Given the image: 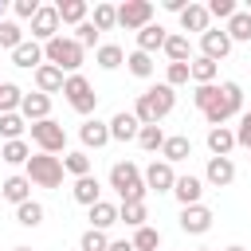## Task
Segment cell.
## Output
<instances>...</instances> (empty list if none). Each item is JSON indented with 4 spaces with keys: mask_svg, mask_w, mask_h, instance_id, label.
Listing matches in <instances>:
<instances>
[{
    "mask_svg": "<svg viewBox=\"0 0 251 251\" xmlns=\"http://www.w3.org/2000/svg\"><path fill=\"white\" fill-rule=\"evenodd\" d=\"M173 106H176V90H173V86H165V82H157V86H149L145 94H137L133 118H137L141 126H157L161 118H169V114H173Z\"/></svg>",
    "mask_w": 251,
    "mask_h": 251,
    "instance_id": "obj_1",
    "label": "cell"
},
{
    "mask_svg": "<svg viewBox=\"0 0 251 251\" xmlns=\"http://www.w3.org/2000/svg\"><path fill=\"white\" fill-rule=\"evenodd\" d=\"M235 114H243V86H239V82H220V94H216V102L204 110V122H208V126H224V122L235 118Z\"/></svg>",
    "mask_w": 251,
    "mask_h": 251,
    "instance_id": "obj_2",
    "label": "cell"
},
{
    "mask_svg": "<svg viewBox=\"0 0 251 251\" xmlns=\"http://www.w3.org/2000/svg\"><path fill=\"white\" fill-rule=\"evenodd\" d=\"M43 63H51V67H59V71L78 75V67H82V47H78L71 35H55V39H47V43H43Z\"/></svg>",
    "mask_w": 251,
    "mask_h": 251,
    "instance_id": "obj_3",
    "label": "cell"
},
{
    "mask_svg": "<svg viewBox=\"0 0 251 251\" xmlns=\"http://www.w3.org/2000/svg\"><path fill=\"white\" fill-rule=\"evenodd\" d=\"M27 180L39 184V188H59L63 184V157H51V153H31L27 165H24Z\"/></svg>",
    "mask_w": 251,
    "mask_h": 251,
    "instance_id": "obj_4",
    "label": "cell"
},
{
    "mask_svg": "<svg viewBox=\"0 0 251 251\" xmlns=\"http://www.w3.org/2000/svg\"><path fill=\"white\" fill-rule=\"evenodd\" d=\"M31 141L39 145V153H63L67 149V129L55 122V118H43V122H31Z\"/></svg>",
    "mask_w": 251,
    "mask_h": 251,
    "instance_id": "obj_5",
    "label": "cell"
},
{
    "mask_svg": "<svg viewBox=\"0 0 251 251\" xmlns=\"http://www.w3.org/2000/svg\"><path fill=\"white\" fill-rule=\"evenodd\" d=\"M63 94H67V102H71V110H75V114H90V110L98 106V94H94V86H90L82 75H67Z\"/></svg>",
    "mask_w": 251,
    "mask_h": 251,
    "instance_id": "obj_6",
    "label": "cell"
},
{
    "mask_svg": "<svg viewBox=\"0 0 251 251\" xmlns=\"http://www.w3.org/2000/svg\"><path fill=\"white\" fill-rule=\"evenodd\" d=\"M118 24L126 31H141L145 24H153V4L149 0H126V4H118Z\"/></svg>",
    "mask_w": 251,
    "mask_h": 251,
    "instance_id": "obj_7",
    "label": "cell"
},
{
    "mask_svg": "<svg viewBox=\"0 0 251 251\" xmlns=\"http://www.w3.org/2000/svg\"><path fill=\"white\" fill-rule=\"evenodd\" d=\"M55 35H59V12H55V4H39V12L31 16V39L47 43Z\"/></svg>",
    "mask_w": 251,
    "mask_h": 251,
    "instance_id": "obj_8",
    "label": "cell"
},
{
    "mask_svg": "<svg viewBox=\"0 0 251 251\" xmlns=\"http://www.w3.org/2000/svg\"><path fill=\"white\" fill-rule=\"evenodd\" d=\"M137 184H145V180H141V169H137L133 161H118V165L110 169V188H114L118 196H126V192L137 188Z\"/></svg>",
    "mask_w": 251,
    "mask_h": 251,
    "instance_id": "obj_9",
    "label": "cell"
},
{
    "mask_svg": "<svg viewBox=\"0 0 251 251\" xmlns=\"http://www.w3.org/2000/svg\"><path fill=\"white\" fill-rule=\"evenodd\" d=\"M227 51H231V39H227V31H224V27H208V31L200 35V55H204V59L220 63Z\"/></svg>",
    "mask_w": 251,
    "mask_h": 251,
    "instance_id": "obj_10",
    "label": "cell"
},
{
    "mask_svg": "<svg viewBox=\"0 0 251 251\" xmlns=\"http://www.w3.org/2000/svg\"><path fill=\"white\" fill-rule=\"evenodd\" d=\"M141 180H145V188H153V192H173L176 173H173V165H169V161H153V165L141 173Z\"/></svg>",
    "mask_w": 251,
    "mask_h": 251,
    "instance_id": "obj_11",
    "label": "cell"
},
{
    "mask_svg": "<svg viewBox=\"0 0 251 251\" xmlns=\"http://www.w3.org/2000/svg\"><path fill=\"white\" fill-rule=\"evenodd\" d=\"M106 126H110V141H137V129H141V122L133 118V110H118Z\"/></svg>",
    "mask_w": 251,
    "mask_h": 251,
    "instance_id": "obj_12",
    "label": "cell"
},
{
    "mask_svg": "<svg viewBox=\"0 0 251 251\" xmlns=\"http://www.w3.org/2000/svg\"><path fill=\"white\" fill-rule=\"evenodd\" d=\"M208 227H212V208H204V204L180 208V231H188V235H204Z\"/></svg>",
    "mask_w": 251,
    "mask_h": 251,
    "instance_id": "obj_13",
    "label": "cell"
},
{
    "mask_svg": "<svg viewBox=\"0 0 251 251\" xmlns=\"http://www.w3.org/2000/svg\"><path fill=\"white\" fill-rule=\"evenodd\" d=\"M204 176H208L212 188H227V184L235 180V165H231V157H208Z\"/></svg>",
    "mask_w": 251,
    "mask_h": 251,
    "instance_id": "obj_14",
    "label": "cell"
},
{
    "mask_svg": "<svg viewBox=\"0 0 251 251\" xmlns=\"http://www.w3.org/2000/svg\"><path fill=\"white\" fill-rule=\"evenodd\" d=\"M20 118L24 122H43V118H51V98L47 94H24V102H20Z\"/></svg>",
    "mask_w": 251,
    "mask_h": 251,
    "instance_id": "obj_15",
    "label": "cell"
},
{
    "mask_svg": "<svg viewBox=\"0 0 251 251\" xmlns=\"http://www.w3.org/2000/svg\"><path fill=\"white\" fill-rule=\"evenodd\" d=\"M63 82H67V75L59 71V67H51V63H43V67H35V90L39 94H55V90H63Z\"/></svg>",
    "mask_w": 251,
    "mask_h": 251,
    "instance_id": "obj_16",
    "label": "cell"
},
{
    "mask_svg": "<svg viewBox=\"0 0 251 251\" xmlns=\"http://www.w3.org/2000/svg\"><path fill=\"white\" fill-rule=\"evenodd\" d=\"M12 63H16V67H27V71L43 67V43H35V39H24V43L12 51Z\"/></svg>",
    "mask_w": 251,
    "mask_h": 251,
    "instance_id": "obj_17",
    "label": "cell"
},
{
    "mask_svg": "<svg viewBox=\"0 0 251 251\" xmlns=\"http://www.w3.org/2000/svg\"><path fill=\"white\" fill-rule=\"evenodd\" d=\"M78 137H82V145H86V149H102V145L110 141V126H106V122H98V118H86V122H82V129H78Z\"/></svg>",
    "mask_w": 251,
    "mask_h": 251,
    "instance_id": "obj_18",
    "label": "cell"
},
{
    "mask_svg": "<svg viewBox=\"0 0 251 251\" xmlns=\"http://www.w3.org/2000/svg\"><path fill=\"white\" fill-rule=\"evenodd\" d=\"M200 192H204V180H200V176H176V184H173V196H176L184 208L200 204Z\"/></svg>",
    "mask_w": 251,
    "mask_h": 251,
    "instance_id": "obj_19",
    "label": "cell"
},
{
    "mask_svg": "<svg viewBox=\"0 0 251 251\" xmlns=\"http://www.w3.org/2000/svg\"><path fill=\"white\" fill-rule=\"evenodd\" d=\"M165 39H169V31H165L161 24H145V27L137 31V51L153 55V51H161V47H165Z\"/></svg>",
    "mask_w": 251,
    "mask_h": 251,
    "instance_id": "obj_20",
    "label": "cell"
},
{
    "mask_svg": "<svg viewBox=\"0 0 251 251\" xmlns=\"http://www.w3.org/2000/svg\"><path fill=\"white\" fill-rule=\"evenodd\" d=\"M208 149H212V157H227V153L235 149V129L212 126V129H208Z\"/></svg>",
    "mask_w": 251,
    "mask_h": 251,
    "instance_id": "obj_21",
    "label": "cell"
},
{
    "mask_svg": "<svg viewBox=\"0 0 251 251\" xmlns=\"http://www.w3.org/2000/svg\"><path fill=\"white\" fill-rule=\"evenodd\" d=\"M188 157H192V141H188L184 133H176V137H165V145H161V161L176 165V161H188Z\"/></svg>",
    "mask_w": 251,
    "mask_h": 251,
    "instance_id": "obj_22",
    "label": "cell"
},
{
    "mask_svg": "<svg viewBox=\"0 0 251 251\" xmlns=\"http://www.w3.org/2000/svg\"><path fill=\"white\" fill-rule=\"evenodd\" d=\"M0 196L20 208L24 200H31V180H27V176H8V180L0 184Z\"/></svg>",
    "mask_w": 251,
    "mask_h": 251,
    "instance_id": "obj_23",
    "label": "cell"
},
{
    "mask_svg": "<svg viewBox=\"0 0 251 251\" xmlns=\"http://www.w3.org/2000/svg\"><path fill=\"white\" fill-rule=\"evenodd\" d=\"M216 71H220V63H212V59H204V55L188 59V78H192L196 86H208V82H216Z\"/></svg>",
    "mask_w": 251,
    "mask_h": 251,
    "instance_id": "obj_24",
    "label": "cell"
},
{
    "mask_svg": "<svg viewBox=\"0 0 251 251\" xmlns=\"http://www.w3.org/2000/svg\"><path fill=\"white\" fill-rule=\"evenodd\" d=\"M71 196H75L78 204H86V208L98 204V200H102V184H98V176H78L75 188H71Z\"/></svg>",
    "mask_w": 251,
    "mask_h": 251,
    "instance_id": "obj_25",
    "label": "cell"
},
{
    "mask_svg": "<svg viewBox=\"0 0 251 251\" xmlns=\"http://www.w3.org/2000/svg\"><path fill=\"white\" fill-rule=\"evenodd\" d=\"M208 20H212V16H208L204 4H188V8L180 12V27H184V31H200V35H204V31H208Z\"/></svg>",
    "mask_w": 251,
    "mask_h": 251,
    "instance_id": "obj_26",
    "label": "cell"
},
{
    "mask_svg": "<svg viewBox=\"0 0 251 251\" xmlns=\"http://www.w3.org/2000/svg\"><path fill=\"white\" fill-rule=\"evenodd\" d=\"M55 12H59V24H75V27H78L90 8H86V0H59Z\"/></svg>",
    "mask_w": 251,
    "mask_h": 251,
    "instance_id": "obj_27",
    "label": "cell"
},
{
    "mask_svg": "<svg viewBox=\"0 0 251 251\" xmlns=\"http://www.w3.org/2000/svg\"><path fill=\"white\" fill-rule=\"evenodd\" d=\"M114 224H118V204H106V200L90 204V227L106 231V227H114Z\"/></svg>",
    "mask_w": 251,
    "mask_h": 251,
    "instance_id": "obj_28",
    "label": "cell"
},
{
    "mask_svg": "<svg viewBox=\"0 0 251 251\" xmlns=\"http://www.w3.org/2000/svg\"><path fill=\"white\" fill-rule=\"evenodd\" d=\"M94 63H98L102 71H118V67L126 63V51H122L118 43H102V47L94 51Z\"/></svg>",
    "mask_w": 251,
    "mask_h": 251,
    "instance_id": "obj_29",
    "label": "cell"
},
{
    "mask_svg": "<svg viewBox=\"0 0 251 251\" xmlns=\"http://www.w3.org/2000/svg\"><path fill=\"white\" fill-rule=\"evenodd\" d=\"M224 31H227L231 43H247V39H251V12H235Z\"/></svg>",
    "mask_w": 251,
    "mask_h": 251,
    "instance_id": "obj_30",
    "label": "cell"
},
{
    "mask_svg": "<svg viewBox=\"0 0 251 251\" xmlns=\"http://www.w3.org/2000/svg\"><path fill=\"white\" fill-rule=\"evenodd\" d=\"M27 157H31V145H27L24 137L0 145V161H8V165H27Z\"/></svg>",
    "mask_w": 251,
    "mask_h": 251,
    "instance_id": "obj_31",
    "label": "cell"
},
{
    "mask_svg": "<svg viewBox=\"0 0 251 251\" xmlns=\"http://www.w3.org/2000/svg\"><path fill=\"white\" fill-rule=\"evenodd\" d=\"M63 173H71L75 180H78V176H90V157H86L82 149H75V153H63Z\"/></svg>",
    "mask_w": 251,
    "mask_h": 251,
    "instance_id": "obj_32",
    "label": "cell"
},
{
    "mask_svg": "<svg viewBox=\"0 0 251 251\" xmlns=\"http://www.w3.org/2000/svg\"><path fill=\"white\" fill-rule=\"evenodd\" d=\"M161 51H165L173 63H188V55H192V47H188V35H169Z\"/></svg>",
    "mask_w": 251,
    "mask_h": 251,
    "instance_id": "obj_33",
    "label": "cell"
},
{
    "mask_svg": "<svg viewBox=\"0 0 251 251\" xmlns=\"http://www.w3.org/2000/svg\"><path fill=\"white\" fill-rule=\"evenodd\" d=\"M16 224H24V227H39V224H43V204L24 200V204L16 208Z\"/></svg>",
    "mask_w": 251,
    "mask_h": 251,
    "instance_id": "obj_34",
    "label": "cell"
},
{
    "mask_svg": "<svg viewBox=\"0 0 251 251\" xmlns=\"http://www.w3.org/2000/svg\"><path fill=\"white\" fill-rule=\"evenodd\" d=\"M145 220H149L145 204H122V208H118V224H129L133 231H137V227H145Z\"/></svg>",
    "mask_w": 251,
    "mask_h": 251,
    "instance_id": "obj_35",
    "label": "cell"
},
{
    "mask_svg": "<svg viewBox=\"0 0 251 251\" xmlns=\"http://www.w3.org/2000/svg\"><path fill=\"white\" fill-rule=\"evenodd\" d=\"M24 102V90L16 82H0V114H16Z\"/></svg>",
    "mask_w": 251,
    "mask_h": 251,
    "instance_id": "obj_36",
    "label": "cell"
},
{
    "mask_svg": "<svg viewBox=\"0 0 251 251\" xmlns=\"http://www.w3.org/2000/svg\"><path fill=\"white\" fill-rule=\"evenodd\" d=\"M129 243H133V251H157V247H161V231L145 224V227H137V231H133V239H129Z\"/></svg>",
    "mask_w": 251,
    "mask_h": 251,
    "instance_id": "obj_37",
    "label": "cell"
},
{
    "mask_svg": "<svg viewBox=\"0 0 251 251\" xmlns=\"http://www.w3.org/2000/svg\"><path fill=\"white\" fill-rule=\"evenodd\" d=\"M126 67H129V75L149 78V75H153V55H145V51H129V55H126Z\"/></svg>",
    "mask_w": 251,
    "mask_h": 251,
    "instance_id": "obj_38",
    "label": "cell"
},
{
    "mask_svg": "<svg viewBox=\"0 0 251 251\" xmlns=\"http://www.w3.org/2000/svg\"><path fill=\"white\" fill-rule=\"evenodd\" d=\"M137 145L149 149V153H157V149L165 145V129H161V126H141V129H137Z\"/></svg>",
    "mask_w": 251,
    "mask_h": 251,
    "instance_id": "obj_39",
    "label": "cell"
},
{
    "mask_svg": "<svg viewBox=\"0 0 251 251\" xmlns=\"http://www.w3.org/2000/svg\"><path fill=\"white\" fill-rule=\"evenodd\" d=\"M27 129V122L20 114H0V137L4 141H20V133Z\"/></svg>",
    "mask_w": 251,
    "mask_h": 251,
    "instance_id": "obj_40",
    "label": "cell"
},
{
    "mask_svg": "<svg viewBox=\"0 0 251 251\" xmlns=\"http://www.w3.org/2000/svg\"><path fill=\"white\" fill-rule=\"evenodd\" d=\"M98 31H110V27H118V8L114 4H94V20H90Z\"/></svg>",
    "mask_w": 251,
    "mask_h": 251,
    "instance_id": "obj_41",
    "label": "cell"
},
{
    "mask_svg": "<svg viewBox=\"0 0 251 251\" xmlns=\"http://www.w3.org/2000/svg\"><path fill=\"white\" fill-rule=\"evenodd\" d=\"M20 43H24V31H20V24H16V20H0V47L16 51Z\"/></svg>",
    "mask_w": 251,
    "mask_h": 251,
    "instance_id": "obj_42",
    "label": "cell"
},
{
    "mask_svg": "<svg viewBox=\"0 0 251 251\" xmlns=\"http://www.w3.org/2000/svg\"><path fill=\"white\" fill-rule=\"evenodd\" d=\"M106 247H110V239H106V231H98V227H86L82 239H78V251H106Z\"/></svg>",
    "mask_w": 251,
    "mask_h": 251,
    "instance_id": "obj_43",
    "label": "cell"
},
{
    "mask_svg": "<svg viewBox=\"0 0 251 251\" xmlns=\"http://www.w3.org/2000/svg\"><path fill=\"white\" fill-rule=\"evenodd\" d=\"M98 35H102V31H98L90 20H82V24L75 27V43H78L82 51H86V47H94V43H98Z\"/></svg>",
    "mask_w": 251,
    "mask_h": 251,
    "instance_id": "obj_44",
    "label": "cell"
},
{
    "mask_svg": "<svg viewBox=\"0 0 251 251\" xmlns=\"http://www.w3.org/2000/svg\"><path fill=\"white\" fill-rule=\"evenodd\" d=\"M216 94H220V86H216V82H208V86H196V90H192V102H196V110L204 114V110L216 102Z\"/></svg>",
    "mask_w": 251,
    "mask_h": 251,
    "instance_id": "obj_45",
    "label": "cell"
},
{
    "mask_svg": "<svg viewBox=\"0 0 251 251\" xmlns=\"http://www.w3.org/2000/svg\"><path fill=\"white\" fill-rule=\"evenodd\" d=\"M188 82V63H169V71H165V86H184Z\"/></svg>",
    "mask_w": 251,
    "mask_h": 251,
    "instance_id": "obj_46",
    "label": "cell"
},
{
    "mask_svg": "<svg viewBox=\"0 0 251 251\" xmlns=\"http://www.w3.org/2000/svg\"><path fill=\"white\" fill-rule=\"evenodd\" d=\"M208 8V16H216V20H231L239 8H235V0H212V4H204Z\"/></svg>",
    "mask_w": 251,
    "mask_h": 251,
    "instance_id": "obj_47",
    "label": "cell"
},
{
    "mask_svg": "<svg viewBox=\"0 0 251 251\" xmlns=\"http://www.w3.org/2000/svg\"><path fill=\"white\" fill-rule=\"evenodd\" d=\"M235 145H243V149H251V110H243V114H239V129H235Z\"/></svg>",
    "mask_w": 251,
    "mask_h": 251,
    "instance_id": "obj_48",
    "label": "cell"
},
{
    "mask_svg": "<svg viewBox=\"0 0 251 251\" xmlns=\"http://www.w3.org/2000/svg\"><path fill=\"white\" fill-rule=\"evenodd\" d=\"M12 12H16L20 20H31V16L39 12V4H35V0H16V4H12Z\"/></svg>",
    "mask_w": 251,
    "mask_h": 251,
    "instance_id": "obj_49",
    "label": "cell"
},
{
    "mask_svg": "<svg viewBox=\"0 0 251 251\" xmlns=\"http://www.w3.org/2000/svg\"><path fill=\"white\" fill-rule=\"evenodd\" d=\"M106 251H133V243H129V239H114Z\"/></svg>",
    "mask_w": 251,
    "mask_h": 251,
    "instance_id": "obj_50",
    "label": "cell"
},
{
    "mask_svg": "<svg viewBox=\"0 0 251 251\" xmlns=\"http://www.w3.org/2000/svg\"><path fill=\"white\" fill-rule=\"evenodd\" d=\"M12 251H31V247H12Z\"/></svg>",
    "mask_w": 251,
    "mask_h": 251,
    "instance_id": "obj_51",
    "label": "cell"
},
{
    "mask_svg": "<svg viewBox=\"0 0 251 251\" xmlns=\"http://www.w3.org/2000/svg\"><path fill=\"white\" fill-rule=\"evenodd\" d=\"M0 16H4V0H0Z\"/></svg>",
    "mask_w": 251,
    "mask_h": 251,
    "instance_id": "obj_52",
    "label": "cell"
},
{
    "mask_svg": "<svg viewBox=\"0 0 251 251\" xmlns=\"http://www.w3.org/2000/svg\"><path fill=\"white\" fill-rule=\"evenodd\" d=\"M196 251H212V247H196Z\"/></svg>",
    "mask_w": 251,
    "mask_h": 251,
    "instance_id": "obj_53",
    "label": "cell"
},
{
    "mask_svg": "<svg viewBox=\"0 0 251 251\" xmlns=\"http://www.w3.org/2000/svg\"><path fill=\"white\" fill-rule=\"evenodd\" d=\"M227 251H243V247H227Z\"/></svg>",
    "mask_w": 251,
    "mask_h": 251,
    "instance_id": "obj_54",
    "label": "cell"
}]
</instances>
